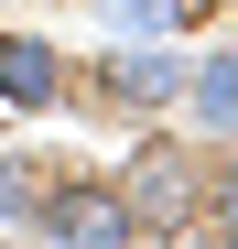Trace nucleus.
I'll return each mask as SVG.
<instances>
[{
    "label": "nucleus",
    "instance_id": "f257e3e1",
    "mask_svg": "<svg viewBox=\"0 0 238 249\" xmlns=\"http://www.w3.org/2000/svg\"><path fill=\"white\" fill-rule=\"evenodd\" d=\"M119 195H130L141 238H184V228H206V152H184V141H141L130 162H119Z\"/></svg>",
    "mask_w": 238,
    "mask_h": 249
},
{
    "label": "nucleus",
    "instance_id": "f03ea898",
    "mask_svg": "<svg viewBox=\"0 0 238 249\" xmlns=\"http://www.w3.org/2000/svg\"><path fill=\"white\" fill-rule=\"evenodd\" d=\"M33 228H44V238H65V249H119V238H141V217H130V195H119V174H108V184H98V174L44 184Z\"/></svg>",
    "mask_w": 238,
    "mask_h": 249
},
{
    "label": "nucleus",
    "instance_id": "7ed1b4c3",
    "mask_svg": "<svg viewBox=\"0 0 238 249\" xmlns=\"http://www.w3.org/2000/svg\"><path fill=\"white\" fill-rule=\"evenodd\" d=\"M65 98V54L44 33H0V108H54Z\"/></svg>",
    "mask_w": 238,
    "mask_h": 249
},
{
    "label": "nucleus",
    "instance_id": "20e7f679",
    "mask_svg": "<svg viewBox=\"0 0 238 249\" xmlns=\"http://www.w3.org/2000/svg\"><path fill=\"white\" fill-rule=\"evenodd\" d=\"M98 98H108V108H173V98H184V65H173V54H108V65H98Z\"/></svg>",
    "mask_w": 238,
    "mask_h": 249
},
{
    "label": "nucleus",
    "instance_id": "39448f33",
    "mask_svg": "<svg viewBox=\"0 0 238 249\" xmlns=\"http://www.w3.org/2000/svg\"><path fill=\"white\" fill-rule=\"evenodd\" d=\"M184 108L206 119L217 141H238V54H217V65H184Z\"/></svg>",
    "mask_w": 238,
    "mask_h": 249
},
{
    "label": "nucleus",
    "instance_id": "423d86ee",
    "mask_svg": "<svg viewBox=\"0 0 238 249\" xmlns=\"http://www.w3.org/2000/svg\"><path fill=\"white\" fill-rule=\"evenodd\" d=\"M98 11H108L119 33H184L195 11H206V0H98Z\"/></svg>",
    "mask_w": 238,
    "mask_h": 249
},
{
    "label": "nucleus",
    "instance_id": "0eeeda50",
    "mask_svg": "<svg viewBox=\"0 0 238 249\" xmlns=\"http://www.w3.org/2000/svg\"><path fill=\"white\" fill-rule=\"evenodd\" d=\"M33 206H44V174H33V152H0V228H33Z\"/></svg>",
    "mask_w": 238,
    "mask_h": 249
},
{
    "label": "nucleus",
    "instance_id": "6e6552de",
    "mask_svg": "<svg viewBox=\"0 0 238 249\" xmlns=\"http://www.w3.org/2000/svg\"><path fill=\"white\" fill-rule=\"evenodd\" d=\"M206 217H217V238H238V141H227V162H206Z\"/></svg>",
    "mask_w": 238,
    "mask_h": 249
}]
</instances>
